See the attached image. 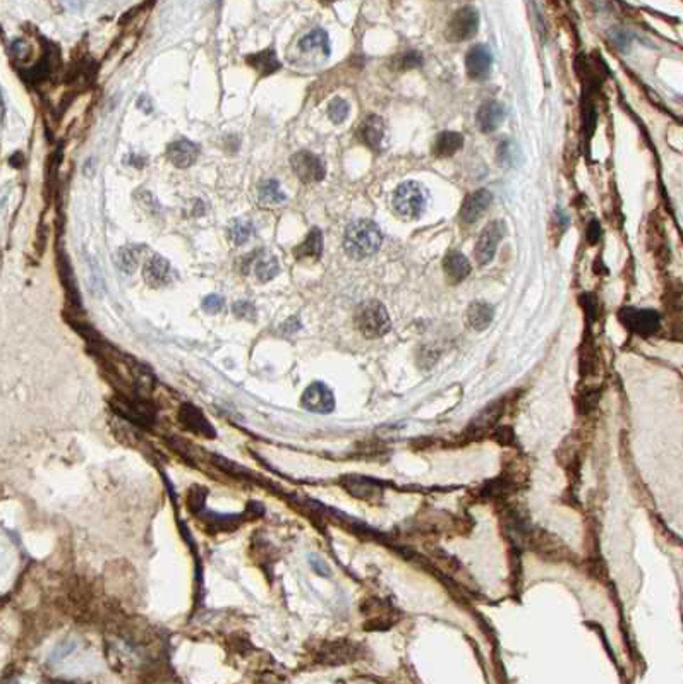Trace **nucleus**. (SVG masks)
Listing matches in <instances>:
<instances>
[{
    "label": "nucleus",
    "mask_w": 683,
    "mask_h": 684,
    "mask_svg": "<svg viewBox=\"0 0 683 684\" xmlns=\"http://www.w3.org/2000/svg\"><path fill=\"white\" fill-rule=\"evenodd\" d=\"M383 234L373 219H356L344 235V249L352 259H366L381 247Z\"/></svg>",
    "instance_id": "1"
},
{
    "label": "nucleus",
    "mask_w": 683,
    "mask_h": 684,
    "mask_svg": "<svg viewBox=\"0 0 683 684\" xmlns=\"http://www.w3.org/2000/svg\"><path fill=\"white\" fill-rule=\"evenodd\" d=\"M395 213L404 219H417L424 214L429 204V191L416 180H407L395 189L391 196Z\"/></svg>",
    "instance_id": "2"
},
{
    "label": "nucleus",
    "mask_w": 683,
    "mask_h": 684,
    "mask_svg": "<svg viewBox=\"0 0 683 684\" xmlns=\"http://www.w3.org/2000/svg\"><path fill=\"white\" fill-rule=\"evenodd\" d=\"M354 321H356V326L362 335L371 338V340L385 336L391 328L390 316H388L385 306L376 301L361 304L357 307Z\"/></svg>",
    "instance_id": "3"
},
{
    "label": "nucleus",
    "mask_w": 683,
    "mask_h": 684,
    "mask_svg": "<svg viewBox=\"0 0 683 684\" xmlns=\"http://www.w3.org/2000/svg\"><path fill=\"white\" fill-rule=\"evenodd\" d=\"M479 29V12L476 7L466 6L458 9L450 18L446 24L445 36L448 41H466L478 33Z\"/></svg>",
    "instance_id": "4"
},
{
    "label": "nucleus",
    "mask_w": 683,
    "mask_h": 684,
    "mask_svg": "<svg viewBox=\"0 0 683 684\" xmlns=\"http://www.w3.org/2000/svg\"><path fill=\"white\" fill-rule=\"evenodd\" d=\"M618 319L627 329L640 336H649L659 329L661 318L652 309H635V307H623L618 312Z\"/></svg>",
    "instance_id": "5"
},
{
    "label": "nucleus",
    "mask_w": 683,
    "mask_h": 684,
    "mask_svg": "<svg viewBox=\"0 0 683 684\" xmlns=\"http://www.w3.org/2000/svg\"><path fill=\"white\" fill-rule=\"evenodd\" d=\"M290 165H292V170L297 175V179L304 184L319 182L327 174V167H324L323 160L318 155L306 150L294 155L290 158Z\"/></svg>",
    "instance_id": "6"
},
{
    "label": "nucleus",
    "mask_w": 683,
    "mask_h": 684,
    "mask_svg": "<svg viewBox=\"0 0 683 684\" xmlns=\"http://www.w3.org/2000/svg\"><path fill=\"white\" fill-rule=\"evenodd\" d=\"M505 227L501 222H490L481 232L478 242H476V261L481 266L490 264L496 254L501 239H503Z\"/></svg>",
    "instance_id": "7"
},
{
    "label": "nucleus",
    "mask_w": 683,
    "mask_h": 684,
    "mask_svg": "<svg viewBox=\"0 0 683 684\" xmlns=\"http://www.w3.org/2000/svg\"><path fill=\"white\" fill-rule=\"evenodd\" d=\"M301 407L313 413H332L335 410V396L327 384L314 381L302 393Z\"/></svg>",
    "instance_id": "8"
},
{
    "label": "nucleus",
    "mask_w": 683,
    "mask_h": 684,
    "mask_svg": "<svg viewBox=\"0 0 683 684\" xmlns=\"http://www.w3.org/2000/svg\"><path fill=\"white\" fill-rule=\"evenodd\" d=\"M493 67L491 50L486 45L472 46L466 57V73L472 81H486Z\"/></svg>",
    "instance_id": "9"
},
{
    "label": "nucleus",
    "mask_w": 683,
    "mask_h": 684,
    "mask_svg": "<svg viewBox=\"0 0 683 684\" xmlns=\"http://www.w3.org/2000/svg\"><path fill=\"white\" fill-rule=\"evenodd\" d=\"M491 201L493 194L488 189H478V191L471 192L461 208V219L467 225L476 223L490 208Z\"/></svg>",
    "instance_id": "10"
},
{
    "label": "nucleus",
    "mask_w": 683,
    "mask_h": 684,
    "mask_svg": "<svg viewBox=\"0 0 683 684\" xmlns=\"http://www.w3.org/2000/svg\"><path fill=\"white\" fill-rule=\"evenodd\" d=\"M505 120V108L503 105L498 103L496 100H488L481 105L478 113H476V124L481 133L491 134L503 124Z\"/></svg>",
    "instance_id": "11"
},
{
    "label": "nucleus",
    "mask_w": 683,
    "mask_h": 684,
    "mask_svg": "<svg viewBox=\"0 0 683 684\" xmlns=\"http://www.w3.org/2000/svg\"><path fill=\"white\" fill-rule=\"evenodd\" d=\"M179 420L180 424L184 425V429L191 430L194 434H200V436H205V437L215 436L212 424L205 419V415L201 413L200 408H196L191 403H184L183 407H180Z\"/></svg>",
    "instance_id": "12"
},
{
    "label": "nucleus",
    "mask_w": 683,
    "mask_h": 684,
    "mask_svg": "<svg viewBox=\"0 0 683 684\" xmlns=\"http://www.w3.org/2000/svg\"><path fill=\"white\" fill-rule=\"evenodd\" d=\"M357 136H359L361 141L368 147H371V150H381L383 141H385L386 136L385 122L378 115L366 117V120L362 122L359 130H357Z\"/></svg>",
    "instance_id": "13"
},
{
    "label": "nucleus",
    "mask_w": 683,
    "mask_h": 684,
    "mask_svg": "<svg viewBox=\"0 0 683 684\" xmlns=\"http://www.w3.org/2000/svg\"><path fill=\"white\" fill-rule=\"evenodd\" d=\"M197 156H200V147L194 142L188 141V139H179V141L172 142L167 147V158L177 168L191 167L197 160Z\"/></svg>",
    "instance_id": "14"
},
{
    "label": "nucleus",
    "mask_w": 683,
    "mask_h": 684,
    "mask_svg": "<svg viewBox=\"0 0 683 684\" xmlns=\"http://www.w3.org/2000/svg\"><path fill=\"white\" fill-rule=\"evenodd\" d=\"M143 276L145 281L153 289L163 286L170 280V263L163 259L162 256H151L145 263V269H143Z\"/></svg>",
    "instance_id": "15"
},
{
    "label": "nucleus",
    "mask_w": 683,
    "mask_h": 684,
    "mask_svg": "<svg viewBox=\"0 0 683 684\" xmlns=\"http://www.w3.org/2000/svg\"><path fill=\"white\" fill-rule=\"evenodd\" d=\"M299 50L306 55L319 53L323 58L330 57V40L324 29H313L299 41Z\"/></svg>",
    "instance_id": "16"
},
{
    "label": "nucleus",
    "mask_w": 683,
    "mask_h": 684,
    "mask_svg": "<svg viewBox=\"0 0 683 684\" xmlns=\"http://www.w3.org/2000/svg\"><path fill=\"white\" fill-rule=\"evenodd\" d=\"M443 269L446 278L452 283H461L471 274V263L462 252L452 251L445 256Z\"/></svg>",
    "instance_id": "17"
},
{
    "label": "nucleus",
    "mask_w": 683,
    "mask_h": 684,
    "mask_svg": "<svg viewBox=\"0 0 683 684\" xmlns=\"http://www.w3.org/2000/svg\"><path fill=\"white\" fill-rule=\"evenodd\" d=\"M493 316H495V309H493V306H490V304L472 302L466 312L467 326L476 329V331H483V329H486L491 324Z\"/></svg>",
    "instance_id": "18"
},
{
    "label": "nucleus",
    "mask_w": 683,
    "mask_h": 684,
    "mask_svg": "<svg viewBox=\"0 0 683 684\" xmlns=\"http://www.w3.org/2000/svg\"><path fill=\"white\" fill-rule=\"evenodd\" d=\"M463 146V136L461 133H453V130H445V133H440L434 139L433 145V153L438 156V158H448V156H453L458 150Z\"/></svg>",
    "instance_id": "19"
},
{
    "label": "nucleus",
    "mask_w": 683,
    "mask_h": 684,
    "mask_svg": "<svg viewBox=\"0 0 683 684\" xmlns=\"http://www.w3.org/2000/svg\"><path fill=\"white\" fill-rule=\"evenodd\" d=\"M246 62L252 67V69L258 71L260 76H269L280 69V62H278L275 50L272 48L261 50L258 53L247 55Z\"/></svg>",
    "instance_id": "20"
},
{
    "label": "nucleus",
    "mask_w": 683,
    "mask_h": 684,
    "mask_svg": "<svg viewBox=\"0 0 683 684\" xmlns=\"http://www.w3.org/2000/svg\"><path fill=\"white\" fill-rule=\"evenodd\" d=\"M323 252V235L319 228H311L307 237L301 246L294 249V256L297 259H304V257H311V259H318Z\"/></svg>",
    "instance_id": "21"
},
{
    "label": "nucleus",
    "mask_w": 683,
    "mask_h": 684,
    "mask_svg": "<svg viewBox=\"0 0 683 684\" xmlns=\"http://www.w3.org/2000/svg\"><path fill=\"white\" fill-rule=\"evenodd\" d=\"M501 413H503V403L501 402L488 405V407L484 408L478 417H476L474 422H472L471 430L472 432H484V430H490L493 425L498 422Z\"/></svg>",
    "instance_id": "22"
},
{
    "label": "nucleus",
    "mask_w": 683,
    "mask_h": 684,
    "mask_svg": "<svg viewBox=\"0 0 683 684\" xmlns=\"http://www.w3.org/2000/svg\"><path fill=\"white\" fill-rule=\"evenodd\" d=\"M252 263H255L256 278H258L261 283L272 281L278 274V271H280V266H278L277 257L268 254V252H260V256L256 257Z\"/></svg>",
    "instance_id": "23"
},
{
    "label": "nucleus",
    "mask_w": 683,
    "mask_h": 684,
    "mask_svg": "<svg viewBox=\"0 0 683 684\" xmlns=\"http://www.w3.org/2000/svg\"><path fill=\"white\" fill-rule=\"evenodd\" d=\"M252 232H255V227L250 219H234L229 227V239L235 246H244L251 239Z\"/></svg>",
    "instance_id": "24"
},
{
    "label": "nucleus",
    "mask_w": 683,
    "mask_h": 684,
    "mask_svg": "<svg viewBox=\"0 0 683 684\" xmlns=\"http://www.w3.org/2000/svg\"><path fill=\"white\" fill-rule=\"evenodd\" d=\"M285 194L282 192L280 184L275 179H269L260 185V201L263 204H280L285 201Z\"/></svg>",
    "instance_id": "25"
},
{
    "label": "nucleus",
    "mask_w": 683,
    "mask_h": 684,
    "mask_svg": "<svg viewBox=\"0 0 683 684\" xmlns=\"http://www.w3.org/2000/svg\"><path fill=\"white\" fill-rule=\"evenodd\" d=\"M352 480L354 482H349L347 487L356 497H373L379 496V492H381V489L376 484L362 479V477H352Z\"/></svg>",
    "instance_id": "26"
},
{
    "label": "nucleus",
    "mask_w": 683,
    "mask_h": 684,
    "mask_svg": "<svg viewBox=\"0 0 683 684\" xmlns=\"http://www.w3.org/2000/svg\"><path fill=\"white\" fill-rule=\"evenodd\" d=\"M351 107L344 98H333L328 105V117L333 124H342L349 117Z\"/></svg>",
    "instance_id": "27"
},
{
    "label": "nucleus",
    "mask_w": 683,
    "mask_h": 684,
    "mask_svg": "<svg viewBox=\"0 0 683 684\" xmlns=\"http://www.w3.org/2000/svg\"><path fill=\"white\" fill-rule=\"evenodd\" d=\"M117 266L122 269L124 273L130 274L134 269L138 268V252L134 247H124L120 249L119 254H117Z\"/></svg>",
    "instance_id": "28"
},
{
    "label": "nucleus",
    "mask_w": 683,
    "mask_h": 684,
    "mask_svg": "<svg viewBox=\"0 0 683 684\" xmlns=\"http://www.w3.org/2000/svg\"><path fill=\"white\" fill-rule=\"evenodd\" d=\"M421 64H423V55L419 52H414V50H409V52L399 55L394 61V67L397 71L414 69V67H419Z\"/></svg>",
    "instance_id": "29"
},
{
    "label": "nucleus",
    "mask_w": 683,
    "mask_h": 684,
    "mask_svg": "<svg viewBox=\"0 0 683 684\" xmlns=\"http://www.w3.org/2000/svg\"><path fill=\"white\" fill-rule=\"evenodd\" d=\"M496 156H498L500 165H503V167H510V165H513V162H515V147L512 146V142L510 141L500 142L498 153H496Z\"/></svg>",
    "instance_id": "30"
},
{
    "label": "nucleus",
    "mask_w": 683,
    "mask_h": 684,
    "mask_svg": "<svg viewBox=\"0 0 683 684\" xmlns=\"http://www.w3.org/2000/svg\"><path fill=\"white\" fill-rule=\"evenodd\" d=\"M234 312H235V316H239V318H244V319H252L256 316L255 306H252L251 302H246V301L235 302L234 304Z\"/></svg>",
    "instance_id": "31"
},
{
    "label": "nucleus",
    "mask_w": 683,
    "mask_h": 684,
    "mask_svg": "<svg viewBox=\"0 0 683 684\" xmlns=\"http://www.w3.org/2000/svg\"><path fill=\"white\" fill-rule=\"evenodd\" d=\"M222 307H223V299L220 295H208V297H205L203 311L208 312V314H217V312L222 311Z\"/></svg>",
    "instance_id": "32"
},
{
    "label": "nucleus",
    "mask_w": 683,
    "mask_h": 684,
    "mask_svg": "<svg viewBox=\"0 0 683 684\" xmlns=\"http://www.w3.org/2000/svg\"><path fill=\"white\" fill-rule=\"evenodd\" d=\"M600 239H601V227L600 223H597V219H592L587 227V240L589 244H596Z\"/></svg>",
    "instance_id": "33"
},
{
    "label": "nucleus",
    "mask_w": 683,
    "mask_h": 684,
    "mask_svg": "<svg viewBox=\"0 0 683 684\" xmlns=\"http://www.w3.org/2000/svg\"><path fill=\"white\" fill-rule=\"evenodd\" d=\"M309 559H311V563H313V569H314V571H318L319 575H323V576L330 575V569H328V566L324 564L323 559H319L318 556H311Z\"/></svg>",
    "instance_id": "34"
},
{
    "label": "nucleus",
    "mask_w": 683,
    "mask_h": 684,
    "mask_svg": "<svg viewBox=\"0 0 683 684\" xmlns=\"http://www.w3.org/2000/svg\"><path fill=\"white\" fill-rule=\"evenodd\" d=\"M319 2H322L323 6H330V4L335 2V0H319Z\"/></svg>",
    "instance_id": "35"
}]
</instances>
